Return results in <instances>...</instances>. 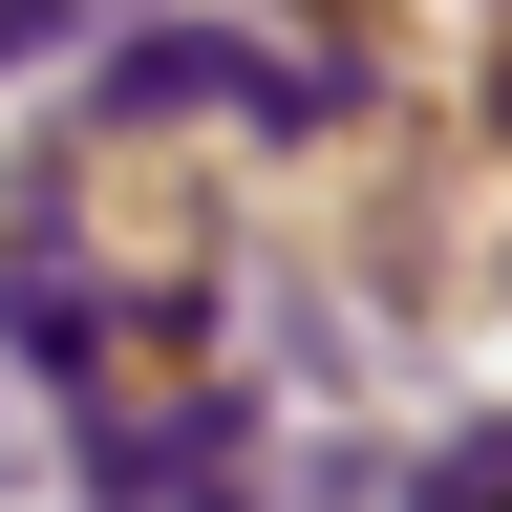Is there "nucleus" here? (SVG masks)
<instances>
[{"label": "nucleus", "instance_id": "nucleus-1", "mask_svg": "<svg viewBox=\"0 0 512 512\" xmlns=\"http://www.w3.org/2000/svg\"><path fill=\"white\" fill-rule=\"evenodd\" d=\"M235 448H256L235 406H171V427H86V491H107V512H214V470H235Z\"/></svg>", "mask_w": 512, "mask_h": 512}, {"label": "nucleus", "instance_id": "nucleus-3", "mask_svg": "<svg viewBox=\"0 0 512 512\" xmlns=\"http://www.w3.org/2000/svg\"><path fill=\"white\" fill-rule=\"evenodd\" d=\"M427 491H448V512H512V427H470V448H448Z\"/></svg>", "mask_w": 512, "mask_h": 512}, {"label": "nucleus", "instance_id": "nucleus-4", "mask_svg": "<svg viewBox=\"0 0 512 512\" xmlns=\"http://www.w3.org/2000/svg\"><path fill=\"white\" fill-rule=\"evenodd\" d=\"M64 22H86V0H0V64H22V43H64Z\"/></svg>", "mask_w": 512, "mask_h": 512}, {"label": "nucleus", "instance_id": "nucleus-2", "mask_svg": "<svg viewBox=\"0 0 512 512\" xmlns=\"http://www.w3.org/2000/svg\"><path fill=\"white\" fill-rule=\"evenodd\" d=\"M171 107H299V86H278L256 43H192V22H171V43L107 64V128H171Z\"/></svg>", "mask_w": 512, "mask_h": 512}]
</instances>
